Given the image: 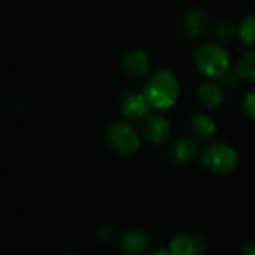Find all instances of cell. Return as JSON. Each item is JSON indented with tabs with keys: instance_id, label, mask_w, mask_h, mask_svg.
Masks as SVG:
<instances>
[{
	"instance_id": "6da1fadb",
	"label": "cell",
	"mask_w": 255,
	"mask_h": 255,
	"mask_svg": "<svg viewBox=\"0 0 255 255\" xmlns=\"http://www.w3.org/2000/svg\"><path fill=\"white\" fill-rule=\"evenodd\" d=\"M179 85L176 76L170 70H158L154 73L143 90L149 105L158 111H166L176 103Z\"/></svg>"
},
{
	"instance_id": "7a4b0ae2",
	"label": "cell",
	"mask_w": 255,
	"mask_h": 255,
	"mask_svg": "<svg viewBox=\"0 0 255 255\" xmlns=\"http://www.w3.org/2000/svg\"><path fill=\"white\" fill-rule=\"evenodd\" d=\"M196 66L208 78H221L230 70V55L221 46L206 43L200 46L194 57Z\"/></svg>"
},
{
	"instance_id": "3957f363",
	"label": "cell",
	"mask_w": 255,
	"mask_h": 255,
	"mask_svg": "<svg viewBox=\"0 0 255 255\" xmlns=\"http://www.w3.org/2000/svg\"><path fill=\"white\" fill-rule=\"evenodd\" d=\"M203 163L215 173H229L238 166L239 155L227 143H214L206 148L203 154Z\"/></svg>"
},
{
	"instance_id": "277c9868",
	"label": "cell",
	"mask_w": 255,
	"mask_h": 255,
	"mask_svg": "<svg viewBox=\"0 0 255 255\" xmlns=\"http://www.w3.org/2000/svg\"><path fill=\"white\" fill-rule=\"evenodd\" d=\"M111 146L123 155L134 154L140 146V137L137 131L126 121H115L108 131Z\"/></svg>"
},
{
	"instance_id": "5b68a950",
	"label": "cell",
	"mask_w": 255,
	"mask_h": 255,
	"mask_svg": "<svg viewBox=\"0 0 255 255\" xmlns=\"http://www.w3.org/2000/svg\"><path fill=\"white\" fill-rule=\"evenodd\" d=\"M143 133H145V137L148 142L161 145L170 136V124L164 117L152 115L146 120V123L143 126Z\"/></svg>"
},
{
	"instance_id": "8992f818",
	"label": "cell",
	"mask_w": 255,
	"mask_h": 255,
	"mask_svg": "<svg viewBox=\"0 0 255 255\" xmlns=\"http://www.w3.org/2000/svg\"><path fill=\"white\" fill-rule=\"evenodd\" d=\"M205 250L203 239L194 235H178L170 242L169 251L173 255H200Z\"/></svg>"
},
{
	"instance_id": "52a82bcc",
	"label": "cell",
	"mask_w": 255,
	"mask_h": 255,
	"mask_svg": "<svg viewBox=\"0 0 255 255\" xmlns=\"http://www.w3.org/2000/svg\"><path fill=\"white\" fill-rule=\"evenodd\" d=\"M123 114L130 120H140L146 115L148 108L151 106L145 94L142 93H127L121 100Z\"/></svg>"
},
{
	"instance_id": "ba28073f",
	"label": "cell",
	"mask_w": 255,
	"mask_h": 255,
	"mask_svg": "<svg viewBox=\"0 0 255 255\" xmlns=\"http://www.w3.org/2000/svg\"><path fill=\"white\" fill-rule=\"evenodd\" d=\"M120 247H121L123 253L127 255L142 254L149 247V236L146 232L139 230V229L128 230L123 235Z\"/></svg>"
},
{
	"instance_id": "9c48e42d",
	"label": "cell",
	"mask_w": 255,
	"mask_h": 255,
	"mask_svg": "<svg viewBox=\"0 0 255 255\" xmlns=\"http://www.w3.org/2000/svg\"><path fill=\"white\" fill-rule=\"evenodd\" d=\"M123 69L131 78H140L149 70V60L142 49H131L123 58Z\"/></svg>"
},
{
	"instance_id": "30bf717a",
	"label": "cell",
	"mask_w": 255,
	"mask_h": 255,
	"mask_svg": "<svg viewBox=\"0 0 255 255\" xmlns=\"http://www.w3.org/2000/svg\"><path fill=\"white\" fill-rule=\"evenodd\" d=\"M208 24V15L205 13V10L202 9H191L187 12V15L184 16V31L187 36L190 37H197L203 33L205 27Z\"/></svg>"
},
{
	"instance_id": "8fae6325",
	"label": "cell",
	"mask_w": 255,
	"mask_h": 255,
	"mask_svg": "<svg viewBox=\"0 0 255 255\" xmlns=\"http://www.w3.org/2000/svg\"><path fill=\"white\" fill-rule=\"evenodd\" d=\"M197 155V143L191 137L179 139L172 148V157L176 163L185 164L196 158Z\"/></svg>"
},
{
	"instance_id": "7c38bea8",
	"label": "cell",
	"mask_w": 255,
	"mask_h": 255,
	"mask_svg": "<svg viewBox=\"0 0 255 255\" xmlns=\"http://www.w3.org/2000/svg\"><path fill=\"white\" fill-rule=\"evenodd\" d=\"M199 96L200 100L211 109H217L223 105L224 102V91L218 84L214 82H206L199 88Z\"/></svg>"
},
{
	"instance_id": "4fadbf2b",
	"label": "cell",
	"mask_w": 255,
	"mask_h": 255,
	"mask_svg": "<svg viewBox=\"0 0 255 255\" xmlns=\"http://www.w3.org/2000/svg\"><path fill=\"white\" fill-rule=\"evenodd\" d=\"M190 126H191L193 131L200 137H211L215 133V128H217L214 120L206 114H196L191 118Z\"/></svg>"
},
{
	"instance_id": "5bb4252c",
	"label": "cell",
	"mask_w": 255,
	"mask_h": 255,
	"mask_svg": "<svg viewBox=\"0 0 255 255\" xmlns=\"http://www.w3.org/2000/svg\"><path fill=\"white\" fill-rule=\"evenodd\" d=\"M236 72L239 78L247 79V81H255V49L247 51L236 67Z\"/></svg>"
},
{
	"instance_id": "9a60e30c",
	"label": "cell",
	"mask_w": 255,
	"mask_h": 255,
	"mask_svg": "<svg viewBox=\"0 0 255 255\" xmlns=\"http://www.w3.org/2000/svg\"><path fill=\"white\" fill-rule=\"evenodd\" d=\"M239 36L245 45H255V15H250L242 21L239 27Z\"/></svg>"
},
{
	"instance_id": "2e32d148",
	"label": "cell",
	"mask_w": 255,
	"mask_h": 255,
	"mask_svg": "<svg viewBox=\"0 0 255 255\" xmlns=\"http://www.w3.org/2000/svg\"><path fill=\"white\" fill-rule=\"evenodd\" d=\"M214 33H215L217 39H220V40L226 42V40H230V39L235 36V33H236V27H235V25H233V22H230V21H220V22L215 25Z\"/></svg>"
},
{
	"instance_id": "e0dca14e",
	"label": "cell",
	"mask_w": 255,
	"mask_h": 255,
	"mask_svg": "<svg viewBox=\"0 0 255 255\" xmlns=\"http://www.w3.org/2000/svg\"><path fill=\"white\" fill-rule=\"evenodd\" d=\"M244 109H245V112H247V115H248L250 118L255 120V91L250 93V94L245 97Z\"/></svg>"
},
{
	"instance_id": "ac0fdd59",
	"label": "cell",
	"mask_w": 255,
	"mask_h": 255,
	"mask_svg": "<svg viewBox=\"0 0 255 255\" xmlns=\"http://www.w3.org/2000/svg\"><path fill=\"white\" fill-rule=\"evenodd\" d=\"M239 75H238V72H232V70H229L227 73H224L220 79L223 81V84L224 85H227V87H233L235 85V82H236V78H238Z\"/></svg>"
},
{
	"instance_id": "d6986e66",
	"label": "cell",
	"mask_w": 255,
	"mask_h": 255,
	"mask_svg": "<svg viewBox=\"0 0 255 255\" xmlns=\"http://www.w3.org/2000/svg\"><path fill=\"white\" fill-rule=\"evenodd\" d=\"M241 255H255V244H250V245L244 247Z\"/></svg>"
},
{
	"instance_id": "ffe728a7",
	"label": "cell",
	"mask_w": 255,
	"mask_h": 255,
	"mask_svg": "<svg viewBox=\"0 0 255 255\" xmlns=\"http://www.w3.org/2000/svg\"><path fill=\"white\" fill-rule=\"evenodd\" d=\"M149 255H173L170 251H167V250H158V251H154V253H151Z\"/></svg>"
},
{
	"instance_id": "44dd1931",
	"label": "cell",
	"mask_w": 255,
	"mask_h": 255,
	"mask_svg": "<svg viewBox=\"0 0 255 255\" xmlns=\"http://www.w3.org/2000/svg\"><path fill=\"white\" fill-rule=\"evenodd\" d=\"M64 255H72V254H64Z\"/></svg>"
}]
</instances>
